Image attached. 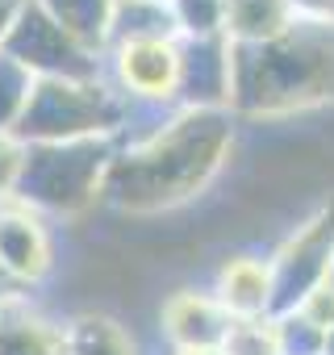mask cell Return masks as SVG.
<instances>
[{
	"instance_id": "obj_1",
	"label": "cell",
	"mask_w": 334,
	"mask_h": 355,
	"mask_svg": "<svg viewBox=\"0 0 334 355\" xmlns=\"http://www.w3.org/2000/svg\"><path fill=\"white\" fill-rule=\"evenodd\" d=\"M238 146L230 113L180 109L138 142H117L100 205L130 218H159L193 205L230 167Z\"/></svg>"
},
{
	"instance_id": "obj_2",
	"label": "cell",
	"mask_w": 334,
	"mask_h": 355,
	"mask_svg": "<svg viewBox=\"0 0 334 355\" xmlns=\"http://www.w3.org/2000/svg\"><path fill=\"white\" fill-rule=\"evenodd\" d=\"M334 105V30L292 26L263 46H230V117L284 121Z\"/></svg>"
},
{
	"instance_id": "obj_3",
	"label": "cell",
	"mask_w": 334,
	"mask_h": 355,
	"mask_svg": "<svg viewBox=\"0 0 334 355\" xmlns=\"http://www.w3.org/2000/svg\"><path fill=\"white\" fill-rule=\"evenodd\" d=\"M113 138L80 142H26L13 197L42 218H84L100 205L105 171L113 163Z\"/></svg>"
},
{
	"instance_id": "obj_4",
	"label": "cell",
	"mask_w": 334,
	"mask_h": 355,
	"mask_svg": "<svg viewBox=\"0 0 334 355\" xmlns=\"http://www.w3.org/2000/svg\"><path fill=\"white\" fill-rule=\"evenodd\" d=\"M130 121V101L105 80H38L30 105L17 121L21 142H80V138H121Z\"/></svg>"
},
{
	"instance_id": "obj_5",
	"label": "cell",
	"mask_w": 334,
	"mask_h": 355,
	"mask_svg": "<svg viewBox=\"0 0 334 355\" xmlns=\"http://www.w3.org/2000/svg\"><path fill=\"white\" fill-rule=\"evenodd\" d=\"M334 259V189L305 214L267 255L272 276V318L297 309L317 284H326Z\"/></svg>"
},
{
	"instance_id": "obj_6",
	"label": "cell",
	"mask_w": 334,
	"mask_h": 355,
	"mask_svg": "<svg viewBox=\"0 0 334 355\" xmlns=\"http://www.w3.org/2000/svg\"><path fill=\"white\" fill-rule=\"evenodd\" d=\"M0 51L17 59L34 80H96V76H105V55H96L80 38H71L63 26H55L34 0L21 5Z\"/></svg>"
},
{
	"instance_id": "obj_7",
	"label": "cell",
	"mask_w": 334,
	"mask_h": 355,
	"mask_svg": "<svg viewBox=\"0 0 334 355\" xmlns=\"http://www.w3.org/2000/svg\"><path fill=\"white\" fill-rule=\"evenodd\" d=\"M176 42L109 46L105 51V80L138 109H180L176 105Z\"/></svg>"
},
{
	"instance_id": "obj_8",
	"label": "cell",
	"mask_w": 334,
	"mask_h": 355,
	"mask_svg": "<svg viewBox=\"0 0 334 355\" xmlns=\"http://www.w3.org/2000/svg\"><path fill=\"white\" fill-rule=\"evenodd\" d=\"M0 263L21 293L42 284L55 272V234L42 214L21 205L17 197L0 201Z\"/></svg>"
},
{
	"instance_id": "obj_9",
	"label": "cell",
	"mask_w": 334,
	"mask_h": 355,
	"mask_svg": "<svg viewBox=\"0 0 334 355\" xmlns=\"http://www.w3.org/2000/svg\"><path fill=\"white\" fill-rule=\"evenodd\" d=\"M176 105L197 113L230 109V42L226 38L176 42Z\"/></svg>"
},
{
	"instance_id": "obj_10",
	"label": "cell",
	"mask_w": 334,
	"mask_h": 355,
	"mask_svg": "<svg viewBox=\"0 0 334 355\" xmlns=\"http://www.w3.org/2000/svg\"><path fill=\"white\" fill-rule=\"evenodd\" d=\"M230 330V313L213 301L209 288H176L159 301V334L172 351H218Z\"/></svg>"
},
{
	"instance_id": "obj_11",
	"label": "cell",
	"mask_w": 334,
	"mask_h": 355,
	"mask_svg": "<svg viewBox=\"0 0 334 355\" xmlns=\"http://www.w3.org/2000/svg\"><path fill=\"white\" fill-rule=\"evenodd\" d=\"M213 301L230 313V322L243 318H272V276H267V255L255 251H234L218 263L213 272Z\"/></svg>"
},
{
	"instance_id": "obj_12",
	"label": "cell",
	"mask_w": 334,
	"mask_h": 355,
	"mask_svg": "<svg viewBox=\"0 0 334 355\" xmlns=\"http://www.w3.org/2000/svg\"><path fill=\"white\" fill-rule=\"evenodd\" d=\"M0 355H63V326L17 297L0 305Z\"/></svg>"
},
{
	"instance_id": "obj_13",
	"label": "cell",
	"mask_w": 334,
	"mask_h": 355,
	"mask_svg": "<svg viewBox=\"0 0 334 355\" xmlns=\"http://www.w3.org/2000/svg\"><path fill=\"white\" fill-rule=\"evenodd\" d=\"M297 26L288 0H226V26L222 38L230 46H263L284 38Z\"/></svg>"
},
{
	"instance_id": "obj_14",
	"label": "cell",
	"mask_w": 334,
	"mask_h": 355,
	"mask_svg": "<svg viewBox=\"0 0 334 355\" xmlns=\"http://www.w3.org/2000/svg\"><path fill=\"white\" fill-rule=\"evenodd\" d=\"M63 347L67 355H142L134 330L100 309H84L71 322H63Z\"/></svg>"
},
{
	"instance_id": "obj_15",
	"label": "cell",
	"mask_w": 334,
	"mask_h": 355,
	"mask_svg": "<svg viewBox=\"0 0 334 355\" xmlns=\"http://www.w3.org/2000/svg\"><path fill=\"white\" fill-rule=\"evenodd\" d=\"M176 38L180 34H176L167 0H113L109 46H121V42H176Z\"/></svg>"
},
{
	"instance_id": "obj_16",
	"label": "cell",
	"mask_w": 334,
	"mask_h": 355,
	"mask_svg": "<svg viewBox=\"0 0 334 355\" xmlns=\"http://www.w3.org/2000/svg\"><path fill=\"white\" fill-rule=\"evenodd\" d=\"M34 5L63 26L71 38H80L84 46H92L96 55H105L109 46V17H113V0H34Z\"/></svg>"
},
{
	"instance_id": "obj_17",
	"label": "cell",
	"mask_w": 334,
	"mask_h": 355,
	"mask_svg": "<svg viewBox=\"0 0 334 355\" xmlns=\"http://www.w3.org/2000/svg\"><path fill=\"white\" fill-rule=\"evenodd\" d=\"M180 38H222L226 0H167Z\"/></svg>"
},
{
	"instance_id": "obj_18",
	"label": "cell",
	"mask_w": 334,
	"mask_h": 355,
	"mask_svg": "<svg viewBox=\"0 0 334 355\" xmlns=\"http://www.w3.org/2000/svg\"><path fill=\"white\" fill-rule=\"evenodd\" d=\"M34 76L17 63V59H9L5 51H0V130H17V121H21V113H26V105H30V92H34Z\"/></svg>"
},
{
	"instance_id": "obj_19",
	"label": "cell",
	"mask_w": 334,
	"mask_h": 355,
	"mask_svg": "<svg viewBox=\"0 0 334 355\" xmlns=\"http://www.w3.org/2000/svg\"><path fill=\"white\" fill-rule=\"evenodd\" d=\"M276 355H322L326 347V330L313 326L301 309L276 313Z\"/></svg>"
},
{
	"instance_id": "obj_20",
	"label": "cell",
	"mask_w": 334,
	"mask_h": 355,
	"mask_svg": "<svg viewBox=\"0 0 334 355\" xmlns=\"http://www.w3.org/2000/svg\"><path fill=\"white\" fill-rule=\"evenodd\" d=\"M222 355H276V322L272 318H243L230 322L222 347Z\"/></svg>"
},
{
	"instance_id": "obj_21",
	"label": "cell",
	"mask_w": 334,
	"mask_h": 355,
	"mask_svg": "<svg viewBox=\"0 0 334 355\" xmlns=\"http://www.w3.org/2000/svg\"><path fill=\"white\" fill-rule=\"evenodd\" d=\"M21 155H26V142L17 134H9V130H0V201L13 197V189H17Z\"/></svg>"
},
{
	"instance_id": "obj_22",
	"label": "cell",
	"mask_w": 334,
	"mask_h": 355,
	"mask_svg": "<svg viewBox=\"0 0 334 355\" xmlns=\"http://www.w3.org/2000/svg\"><path fill=\"white\" fill-rule=\"evenodd\" d=\"M288 9H292L297 26L334 30V0H288Z\"/></svg>"
},
{
	"instance_id": "obj_23",
	"label": "cell",
	"mask_w": 334,
	"mask_h": 355,
	"mask_svg": "<svg viewBox=\"0 0 334 355\" xmlns=\"http://www.w3.org/2000/svg\"><path fill=\"white\" fill-rule=\"evenodd\" d=\"M313 326H322V330H330L334 326V288H326V284H317L301 305H297Z\"/></svg>"
},
{
	"instance_id": "obj_24",
	"label": "cell",
	"mask_w": 334,
	"mask_h": 355,
	"mask_svg": "<svg viewBox=\"0 0 334 355\" xmlns=\"http://www.w3.org/2000/svg\"><path fill=\"white\" fill-rule=\"evenodd\" d=\"M21 5H26V0H0V42H5V34L13 30V21H17Z\"/></svg>"
},
{
	"instance_id": "obj_25",
	"label": "cell",
	"mask_w": 334,
	"mask_h": 355,
	"mask_svg": "<svg viewBox=\"0 0 334 355\" xmlns=\"http://www.w3.org/2000/svg\"><path fill=\"white\" fill-rule=\"evenodd\" d=\"M17 297H26V293L13 284V276L5 272V263H0V305H9V301H17Z\"/></svg>"
},
{
	"instance_id": "obj_26",
	"label": "cell",
	"mask_w": 334,
	"mask_h": 355,
	"mask_svg": "<svg viewBox=\"0 0 334 355\" xmlns=\"http://www.w3.org/2000/svg\"><path fill=\"white\" fill-rule=\"evenodd\" d=\"M322 355H334V326L326 330V347H322Z\"/></svg>"
},
{
	"instance_id": "obj_27",
	"label": "cell",
	"mask_w": 334,
	"mask_h": 355,
	"mask_svg": "<svg viewBox=\"0 0 334 355\" xmlns=\"http://www.w3.org/2000/svg\"><path fill=\"white\" fill-rule=\"evenodd\" d=\"M172 355H222V351H172Z\"/></svg>"
},
{
	"instance_id": "obj_28",
	"label": "cell",
	"mask_w": 334,
	"mask_h": 355,
	"mask_svg": "<svg viewBox=\"0 0 334 355\" xmlns=\"http://www.w3.org/2000/svg\"><path fill=\"white\" fill-rule=\"evenodd\" d=\"M326 288H334V259H330V272H326Z\"/></svg>"
}]
</instances>
